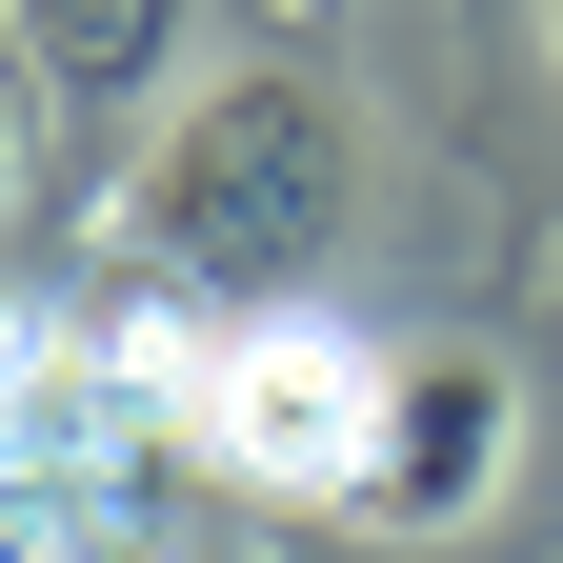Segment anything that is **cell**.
Listing matches in <instances>:
<instances>
[{
	"instance_id": "6da1fadb",
	"label": "cell",
	"mask_w": 563,
	"mask_h": 563,
	"mask_svg": "<svg viewBox=\"0 0 563 563\" xmlns=\"http://www.w3.org/2000/svg\"><path fill=\"white\" fill-rule=\"evenodd\" d=\"M342 222H363V121H342L302 60H222V81H181L162 141L121 162V262L162 282L181 322L322 302Z\"/></svg>"
},
{
	"instance_id": "7a4b0ae2",
	"label": "cell",
	"mask_w": 563,
	"mask_h": 563,
	"mask_svg": "<svg viewBox=\"0 0 563 563\" xmlns=\"http://www.w3.org/2000/svg\"><path fill=\"white\" fill-rule=\"evenodd\" d=\"M141 383H162V443H181L201 483H242V504H342V523H363L402 342L322 322V302H242V322H162Z\"/></svg>"
},
{
	"instance_id": "3957f363",
	"label": "cell",
	"mask_w": 563,
	"mask_h": 563,
	"mask_svg": "<svg viewBox=\"0 0 563 563\" xmlns=\"http://www.w3.org/2000/svg\"><path fill=\"white\" fill-rule=\"evenodd\" d=\"M141 363V342H121ZM101 363L81 322H21L0 302V563H41V543H81L121 504V463H141V383Z\"/></svg>"
},
{
	"instance_id": "277c9868",
	"label": "cell",
	"mask_w": 563,
	"mask_h": 563,
	"mask_svg": "<svg viewBox=\"0 0 563 563\" xmlns=\"http://www.w3.org/2000/svg\"><path fill=\"white\" fill-rule=\"evenodd\" d=\"M504 483H523V363H483V342H402V383H383V463H363V523L463 543V523H504Z\"/></svg>"
},
{
	"instance_id": "5b68a950",
	"label": "cell",
	"mask_w": 563,
	"mask_h": 563,
	"mask_svg": "<svg viewBox=\"0 0 563 563\" xmlns=\"http://www.w3.org/2000/svg\"><path fill=\"white\" fill-rule=\"evenodd\" d=\"M181 21H201V0H0V41H21V81L60 121H141L162 60H181Z\"/></svg>"
},
{
	"instance_id": "8992f818",
	"label": "cell",
	"mask_w": 563,
	"mask_h": 563,
	"mask_svg": "<svg viewBox=\"0 0 563 563\" xmlns=\"http://www.w3.org/2000/svg\"><path fill=\"white\" fill-rule=\"evenodd\" d=\"M0 201H21V41H0Z\"/></svg>"
},
{
	"instance_id": "52a82bcc",
	"label": "cell",
	"mask_w": 563,
	"mask_h": 563,
	"mask_svg": "<svg viewBox=\"0 0 563 563\" xmlns=\"http://www.w3.org/2000/svg\"><path fill=\"white\" fill-rule=\"evenodd\" d=\"M543 41H563V0H543Z\"/></svg>"
}]
</instances>
